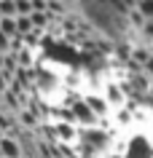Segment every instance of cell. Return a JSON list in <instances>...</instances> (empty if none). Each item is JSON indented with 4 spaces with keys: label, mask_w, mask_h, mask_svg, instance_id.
Returning a JSON list of instances; mask_svg holds the SVG:
<instances>
[{
    "label": "cell",
    "mask_w": 153,
    "mask_h": 158,
    "mask_svg": "<svg viewBox=\"0 0 153 158\" xmlns=\"http://www.w3.org/2000/svg\"><path fill=\"white\" fill-rule=\"evenodd\" d=\"M137 3H81L78 11L91 22L100 32H105L113 40H126L132 35V27L126 22V14Z\"/></svg>",
    "instance_id": "obj_1"
},
{
    "label": "cell",
    "mask_w": 153,
    "mask_h": 158,
    "mask_svg": "<svg viewBox=\"0 0 153 158\" xmlns=\"http://www.w3.org/2000/svg\"><path fill=\"white\" fill-rule=\"evenodd\" d=\"M14 6H16V16H30L32 14V3L30 0H14Z\"/></svg>",
    "instance_id": "obj_6"
},
{
    "label": "cell",
    "mask_w": 153,
    "mask_h": 158,
    "mask_svg": "<svg viewBox=\"0 0 153 158\" xmlns=\"http://www.w3.org/2000/svg\"><path fill=\"white\" fill-rule=\"evenodd\" d=\"M0 158H22V142L6 134L0 139Z\"/></svg>",
    "instance_id": "obj_2"
},
{
    "label": "cell",
    "mask_w": 153,
    "mask_h": 158,
    "mask_svg": "<svg viewBox=\"0 0 153 158\" xmlns=\"http://www.w3.org/2000/svg\"><path fill=\"white\" fill-rule=\"evenodd\" d=\"M54 137H57V139H73V137H75V131H73V126L59 123L57 129H54Z\"/></svg>",
    "instance_id": "obj_5"
},
{
    "label": "cell",
    "mask_w": 153,
    "mask_h": 158,
    "mask_svg": "<svg viewBox=\"0 0 153 158\" xmlns=\"http://www.w3.org/2000/svg\"><path fill=\"white\" fill-rule=\"evenodd\" d=\"M0 19H16V6H14V0H0Z\"/></svg>",
    "instance_id": "obj_3"
},
{
    "label": "cell",
    "mask_w": 153,
    "mask_h": 158,
    "mask_svg": "<svg viewBox=\"0 0 153 158\" xmlns=\"http://www.w3.org/2000/svg\"><path fill=\"white\" fill-rule=\"evenodd\" d=\"M30 22H32V30L35 27H46L49 24V14H30Z\"/></svg>",
    "instance_id": "obj_7"
},
{
    "label": "cell",
    "mask_w": 153,
    "mask_h": 158,
    "mask_svg": "<svg viewBox=\"0 0 153 158\" xmlns=\"http://www.w3.org/2000/svg\"><path fill=\"white\" fill-rule=\"evenodd\" d=\"M145 70H148V75H151V81H153V56L148 59V64H145Z\"/></svg>",
    "instance_id": "obj_8"
},
{
    "label": "cell",
    "mask_w": 153,
    "mask_h": 158,
    "mask_svg": "<svg viewBox=\"0 0 153 158\" xmlns=\"http://www.w3.org/2000/svg\"><path fill=\"white\" fill-rule=\"evenodd\" d=\"M137 14H140L145 22H153V0H142V3H137Z\"/></svg>",
    "instance_id": "obj_4"
}]
</instances>
